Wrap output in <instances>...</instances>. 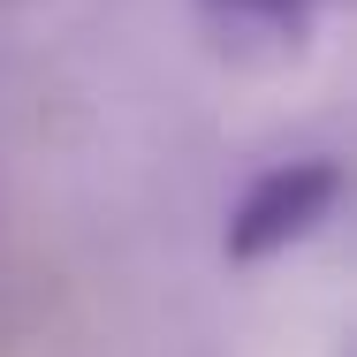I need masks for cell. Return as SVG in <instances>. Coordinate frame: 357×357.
I'll use <instances>...</instances> for the list:
<instances>
[{"label": "cell", "instance_id": "2", "mask_svg": "<svg viewBox=\"0 0 357 357\" xmlns=\"http://www.w3.org/2000/svg\"><path fill=\"white\" fill-rule=\"evenodd\" d=\"M319 8H327V0H206V15H213L236 46H274V54H296V46L312 38Z\"/></svg>", "mask_w": 357, "mask_h": 357}, {"label": "cell", "instance_id": "1", "mask_svg": "<svg viewBox=\"0 0 357 357\" xmlns=\"http://www.w3.org/2000/svg\"><path fill=\"white\" fill-rule=\"evenodd\" d=\"M342 206V160L312 152V160H274L266 175H251V190L228 206V259L259 266L289 243L319 236Z\"/></svg>", "mask_w": 357, "mask_h": 357}]
</instances>
